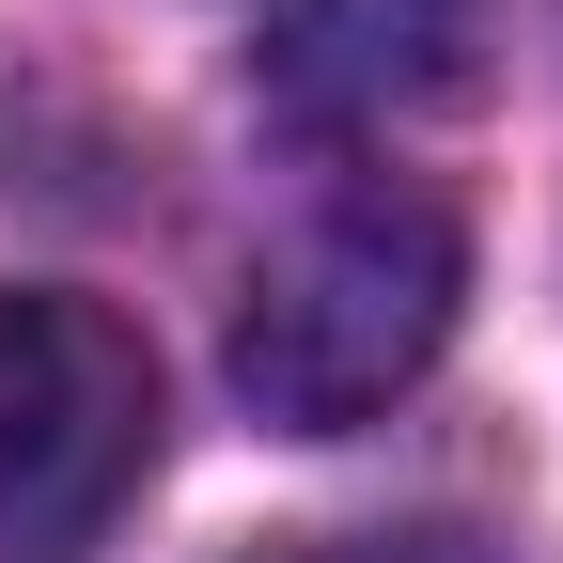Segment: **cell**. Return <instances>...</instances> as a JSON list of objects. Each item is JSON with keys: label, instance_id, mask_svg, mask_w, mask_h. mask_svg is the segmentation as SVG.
Here are the masks:
<instances>
[{"label": "cell", "instance_id": "obj_1", "mask_svg": "<svg viewBox=\"0 0 563 563\" xmlns=\"http://www.w3.org/2000/svg\"><path fill=\"white\" fill-rule=\"evenodd\" d=\"M454 282H470V235H454L439 188H407V173L329 188L313 220L251 266V298H235V391L282 439H344V422H376L422 361H439Z\"/></svg>", "mask_w": 563, "mask_h": 563}, {"label": "cell", "instance_id": "obj_2", "mask_svg": "<svg viewBox=\"0 0 563 563\" xmlns=\"http://www.w3.org/2000/svg\"><path fill=\"white\" fill-rule=\"evenodd\" d=\"M157 470V344L110 298L0 282V563H79Z\"/></svg>", "mask_w": 563, "mask_h": 563}, {"label": "cell", "instance_id": "obj_3", "mask_svg": "<svg viewBox=\"0 0 563 563\" xmlns=\"http://www.w3.org/2000/svg\"><path fill=\"white\" fill-rule=\"evenodd\" d=\"M470 47V0H266V79L298 110H391L439 95Z\"/></svg>", "mask_w": 563, "mask_h": 563}, {"label": "cell", "instance_id": "obj_4", "mask_svg": "<svg viewBox=\"0 0 563 563\" xmlns=\"http://www.w3.org/2000/svg\"><path fill=\"white\" fill-rule=\"evenodd\" d=\"M282 563H501L470 532H329V548H282Z\"/></svg>", "mask_w": 563, "mask_h": 563}]
</instances>
